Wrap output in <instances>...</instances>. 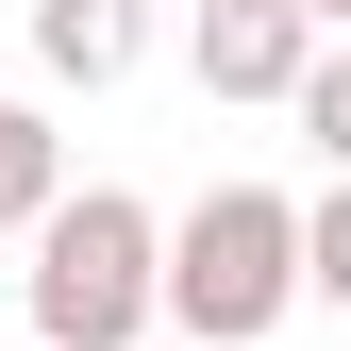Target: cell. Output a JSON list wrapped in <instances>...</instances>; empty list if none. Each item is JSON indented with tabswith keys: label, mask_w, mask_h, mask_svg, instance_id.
Here are the masks:
<instances>
[{
	"label": "cell",
	"mask_w": 351,
	"mask_h": 351,
	"mask_svg": "<svg viewBox=\"0 0 351 351\" xmlns=\"http://www.w3.org/2000/svg\"><path fill=\"white\" fill-rule=\"evenodd\" d=\"M34 335L51 351H134L151 318H167V217L134 201V184H67L51 217H34Z\"/></svg>",
	"instance_id": "1"
},
{
	"label": "cell",
	"mask_w": 351,
	"mask_h": 351,
	"mask_svg": "<svg viewBox=\"0 0 351 351\" xmlns=\"http://www.w3.org/2000/svg\"><path fill=\"white\" fill-rule=\"evenodd\" d=\"M285 301H301V201L285 184H201L167 217V318L201 351H251Z\"/></svg>",
	"instance_id": "2"
},
{
	"label": "cell",
	"mask_w": 351,
	"mask_h": 351,
	"mask_svg": "<svg viewBox=\"0 0 351 351\" xmlns=\"http://www.w3.org/2000/svg\"><path fill=\"white\" fill-rule=\"evenodd\" d=\"M184 67H201V101H301L318 17L301 0H184Z\"/></svg>",
	"instance_id": "3"
},
{
	"label": "cell",
	"mask_w": 351,
	"mask_h": 351,
	"mask_svg": "<svg viewBox=\"0 0 351 351\" xmlns=\"http://www.w3.org/2000/svg\"><path fill=\"white\" fill-rule=\"evenodd\" d=\"M17 34H34V84H84V101L151 67V0H34Z\"/></svg>",
	"instance_id": "4"
},
{
	"label": "cell",
	"mask_w": 351,
	"mask_h": 351,
	"mask_svg": "<svg viewBox=\"0 0 351 351\" xmlns=\"http://www.w3.org/2000/svg\"><path fill=\"white\" fill-rule=\"evenodd\" d=\"M301 134H318V167H351V34H318V67H301Z\"/></svg>",
	"instance_id": "5"
},
{
	"label": "cell",
	"mask_w": 351,
	"mask_h": 351,
	"mask_svg": "<svg viewBox=\"0 0 351 351\" xmlns=\"http://www.w3.org/2000/svg\"><path fill=\"white\" fill-rule=\"evenodd\" d=\"M301 301H335V318H351V167H335V201L301 217Z\"/></svg>",
	"instance_id": "6"
},
{
	"label": "cell",
	"mask_w": 351,
	"mask_h": 351,
	"mask_svg": "<svg viewBox=\"0 0 351 351\" xmlns=\"http://www.w3.org/2000/svg\"><path fill=\"white\" fill-rule=\"evenodd\" d=\"M301 17H318V34H351V0H301Z\"/></svg>",
	"instance_id": "7"
},
{
	"label": "cell",
	"mask_w": 351,
	"mask_h": 351,
	"mask_svg": "<svg viewBox=\"0 0 351 351\" xmlns=\"http://www.w3.org/2000/svg\"><path fill=\"white\" fill-rule=\"evenodd\" d=\"M0 117H17V101H0Z\"/></svg>",
	"instance_id": "8"
}]
</instances>
